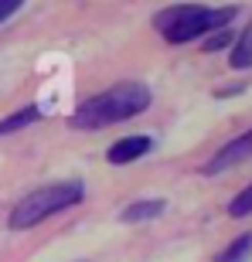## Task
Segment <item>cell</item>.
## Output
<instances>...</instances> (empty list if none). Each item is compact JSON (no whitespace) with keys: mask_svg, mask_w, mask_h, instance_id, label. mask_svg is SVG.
Returning <instances> with one entry per match:
<instances>
[{"mask_svg":"<svg viewBox=\"0 0 252 262\" xmlns=\"http://www.w3.org/2000/svg\"><path fill=\"white\" fill-rule=\"evenodd\" d=\"M146 109H150V89L140 85V82H116V85L96 92L92 99H86L72 113L68 126L72 129H106V126H116V123L140 116Z\"/></svg>","mask_w":252,"mask_h":262,"instance_id":"obj_1","label":"cell"},{"mask_svg":"<svg viewBox=\"0 0 252 262\" xmlns=\"http://www.w3.org/2000/svg\"><path fill=\"white\" fill-rule=\"evenodd\" d=\"M239 14V7H204V4H174V7L160 10L154 17L157 34L167 45H187L194 38L215 34V31L228 28Z\"/></svg>","mask_w":252,"mask_h":262,"instance_id":"obj_2","label":"cell"},{"mask_svg":"<svg viewBox=\"0 0 252 262\" xmlns=\"http://www.w3.org/2000/svg\"><path fill=\"white\" fill-rule=\"evenodd\" d=\"M82 198H86V184H82V181H58V184H45V187L24 194L17 204H14L7 225L14 228V232L34 228V225H41L45 218H51V214L75 208Z\"/></svg>","mask_w":252,"mask_h":262,"instance_id":"obj_3","label":"cell"},{"mask_svg":"<svg viewBox=\"0 0 252 262\" xmlns=\"http://www.w3.org/2000/svg\"><path fill=\"white\" fill-rule=\"evenodd\" d=\"M252 157V129H245L242 136H235V140H228V143L218 150V154L204 164V170L201 174H208V177H215V174H222V170H228V167H235V164H242V160H249Z\"/></svg>","mask_w":252,"mask_h":262,"instance_id":"obj_4","label":"cell"},{"mask_svg":"<svg viewBox=\"0 0 252 262\" xmlns=\"http://www.w3.org/2000/svg\"><path fill=\"white\" fill-rule=\"evenodd\" d=\"M150 150H154V140L150 136H123V140H116L106 150V160L113 167H123V164H133V160L146 157Z\"/></svg>","mask_w":252,"mask_h":262,"instance_id":"obj_5","label":"cell"},{"mask_svg":"<svg viewBox=\"0 0 252 262\" xmlns=\"http://www.w3.org/2000/svg\"><path fill=\"white\" fill-rule=\"evenodd\" d=\"M164 211H167L164 198H143V201H130L119 218H123L126 225H140V222H154V218H160Z\"/></svg>","mask_w":252,"mask_h":262,"instance_id":"obj_6","label":"cell"},{"mask_svg":"<svg viewBox=\"0 0 252 262\" xmlns=\"http://www.w3.org/2000/svg\"><path fill=\"white\" fill-rule=\"evenodd\" d=\"M232 68H252V20L245 24L242 34H235L232 41Z\"/></svg>","mask_w":252,"mask_h":262,"instance_id":"obj_7","label":"cell"},{"mask_svg":"<svg viewBox=\"0 0 252 262\" xmlns=\"http://www.w3.org/2000/svg\"><path fill=\"white\" fill-rule=\"evenodd\" d=\"M38 119H41V109H38V106H24V109H17L14 116L0 119V136H7V133H17V129L31 126V123H38Z\"/></svg>","mask_w":252,"mask_h":262,"instance_id":"obj_8","label":"cell"},{"mask_svg":"<svg viewBox=\"0 0 252 262\" xmlns=\"http://www.w3.org/2000/svg\"><path fill=\"white\" fill-rule=\"evenodd\" d=\"M249 255H252V232L249 235H239V238H235V242L218 255V262H249Z\"/></svg>","mask_w":252,"mask_h":262,"instance_id":"obj_9","label":"cell"},{"mask_svg":"<svg viewBox=\"0 0 252 262\" xmlns=\"http://www.w3.org/2000/svg\"><path fill=\"white\" fill-rule=\"evenodd\" d=\"M228 214H232V218H245V214H252V184L242 187V191L228 201Z\"/></svg>","mask_w":252,"mask_h":262,"instance_id":"obj_10","label":"cell"},{"mask_svg":"<svg viewBox=\"0 0 252 262\" xmlns=\"http://www.w3.org/2000/svg\"><path fill=\"white\" fill-rule=\"evenodd\" d=\"M232 41H235V34H232L228 28H222V31H215V34H212L208 41H204L201 48H204V51H218V48H228Z\"/></svg>","mask_w":252,"mask_h":262,"instance_id":"obj_11","label":"cell"},{"mask_svg":"<svg viewBox=\"0 0 252 262\" xmlns=\"http://www.w3.org/2000/svg\"><path fill=\"white\" fill-rule=\"evenodd\" d=\"M20 7H24V0H0V24H4L7 17H14Z\"/></svg>","mask_w":252,"mask_h":262,"instance_id":"obj_12","label":"cell"}]
</instances>
